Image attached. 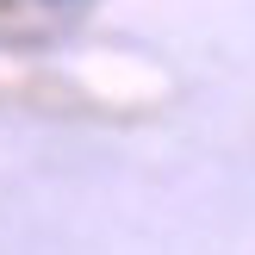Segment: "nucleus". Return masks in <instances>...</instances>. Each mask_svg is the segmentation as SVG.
Returning a JSON list of instances; mask_svg holds the SVG:
<instances>
[]
</instances>
